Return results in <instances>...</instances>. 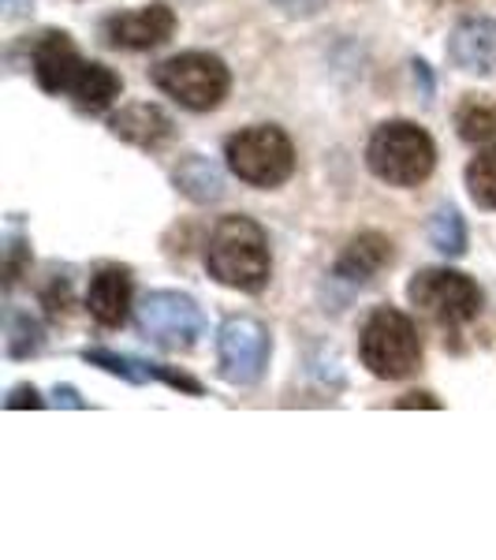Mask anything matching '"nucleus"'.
Returning a JSON list of instances; mask_svg holds the SVG:
<instances>
[{"label": "nucleus", "instance_id": "nucleus-1", "mask_svg": "<svg viewBox=\"0 0 496 560\" xmlns=\"http://www.w3.org/2000/svg\"><path fill=\"white\" fill-rule=\"evenodd\" d=\"M34 79L45 94H64L71 97L83 113H105L108 105L120 97V75L105 65L83 60V52L75 49V42L68 34H42L38 45L31 52Z\"/></svg>", "mask_w": 496, "mask_h": 560}, {"label": "nucleus", "instance_id": "nucleus-2", "mask_svg": "<svg viewBox=\"0 0 496 560\" xmlns=\"http://www.w3.org/2000/svg\"><path fill=\"white\" fill-rule=\"evenodd\" d=\"M205 269L216 284L236 292H261L273 277L269 236L255 217H224L205 247Z\"/></svg>", "mask_w": 496, "mask_h": 560}, {"label": "nucleus", "instance_id": "nucleus-3", "mask_svg": "<svg viewBox=\"0 0 496 560\" xmlns=\"http://www.w3.org/2000/svg\"><path fill=\"white\" fill-rule=\"evenodd\" d=\"M366 165L377 179H385L392 187H418L437 165V147L418 124L389 120L369 135Z\"/></svg>", "mask_w": 496, "mask_h": 560}, {"label": "nucleus", "instance_id": "nucleus-4", "mask_svg": "<svg viewBox=\"0 0 496 560\" xmlns=\"http://www.w3.org/2000/svg\"><path fill=\"white\" fill-rule=\"evenodd\" d=\"M358 355L363 366L381 382H403L422 363V340L414 322L395 306H377L363 325V340H358Z\"/></svg>", "mask_w": 496, "mask_h": 560}, {"label": "nucleus", "instance_id": "nucleus-5", "mask_svg": "<svg viewBox=\"0 0 496 560\" xmlns=\"http://www.w3.org/2000/svg\"><path fill=\"white\" fill-rule=\"evenodd\" d=\"M224 161L243 184L269 191V187H281L292 179L295 147L276 124H255V128H243L224 142Z\"/></svg>", "mask_w": 496, "mask_h": 560}, {"label": "nucleus", "instance_id": "nucleus-6", "mask_svg": "<svg viewBox=\"0 0 496 560\" xmlns=\"http://www.w3.org/2000/svg\"><path fill=\"white\" fill-rule=\"evenodd\" d=\"M153 86L161 94H168L176 105L191 108V113H210L228 97L232 90V71L216 52H179V57H168L153 68Z\"/></svg>", "mask_w": 496, "mask_h": 560}, {"label": "nucleus", "instance_id": "nucleus-7", "mask_svg": "<svg viewBox=\"0 0 496 560\" xmlns=\"http://www.w3.org/2000/svg\"><path fill=\"white\" fill-rule=\"evenodd\" d=\"M408 300L445 329H463L482 314V288L456 269H422L408 284Z\"/></svg>", "mask_w": 496, "mask_h": 560}, {"label": "nucleus", "instance_id": "nucleus-8", "mask_svg": "<svg viewBox=\"0 0 496 560\" xmlns=\"http://www.w3.org/2000/svg\"><path fill=\"white\" fill-rule=\"evenodd\" d=\"M139 332L165 351H187L205 332L198 303L184 292H150L139 303Z\"/></svg>", "mask_w": 496, "mask_h": 560}, {"label": "nucleus", "instance_id": "nucleus-9", "mask_svg": "<svg viewBox=\"0 0 496 560\" xmlns=\"http://www.w3.org/2000/svg\"><path fill=\"white\" fill-rule=\"evenodd\" d=\"M273 355L269 329L258 318H228L216 332V363L221 377L232 385H255L261 382Z\"/></svg>", "mask_w": 496, "mask_h": 560}, {"label": "nucleus", "instance_id": "nucleus-10", "mask_svg": "<svg viewBox=\"0 0 496 560\" xmlns=\"http://www.w3.org/2000/svg\"><path fill=\"white\" fill-rule=\"evenodd\" d=\"M176 34V12L168 4H146L134 8V12H120L108 15L102 23V38L113 45V49H128V52H142V49H157Z\"/></svg>", "mask_w": 496, "mask_h": 560}, {"label": "nucleus", "instance_id": "nucleus-11", "mask_svg": "<svg viewBox=\"0 0 496 560\" xmlns=\"http://www.w3.org/2000/svg\"><path fill=\"white\" fill-rule=\"evenodd\" d=\"M448 60L467 75H493L496 71V20L474 15L463 20L448 38Z\"/></svg>", "mask_w": 496, "mask_h": 560}, {"label": "nucleus", "instance_id": "nucleus-12", "mask_svg": "<svg viewBox=\"0 0 496 560\" xmlns=\"http://www.w3.org/2000/svg\"><path fill=\"white\" fill-rule=\"evenodd\" d=\"M392 258H395V250L389 236H381V232H363V236L351 240L344 247V255L336 258L332 277L347 288H363L381 273L385 266H392Z\"/></svg>", "mask_w": 496, "mask_h": 560}, {"label": "nucleus", "instance_id": "nucleus-13", "mask_svg": "<svg viewBox=\"0 0 496 560\" xmlns=\"http://www.w3.org/2000/svg\"><path fill=\"white\" fill-rule=\"evenodd\" d=\"M86 306L94 314L97 325L105 329H120L128 322L131 311V273L120 266H102L94 277H90V292H86Z\"/></svg>", "mask_w": 496, "mask_h": 560}, {"label": "nucleus", "instance_id": "nucleus-14", "mask_svg": "<svg viewBox=\"0 0 496 560\" xmlns=\"http://www.w3.org/2000/svg\"><path fill=\"white\" fill-rule=\"evenodd\" d=\"M83 359H86L90 366H102L105 374L123 377V382H134V385H142V382H165V385H173V388H184V393H191V396H202V385H198L194 377L179 374V370H173V366L142 363V359L116 355V351H108V348H86Z\"/></svg>", "mask_w": 496, "mask_h": 560}, {"label": "nucleus", "instance_id": "nucleus-15", "mask_svg": "<svg viewBox=\"0 0 496 560\" xmlns=\"http://www.w3.org/2000/svg\"><path fill=\"white\" fill-rule=\"evenodd\" d=\"M108 131L131 147L157 150L161 142L173 139V120L157 105H123L120 113L108 116Z\"/></svg>", "mask_w": 496, "mask_h": 560}, {"label": "nucleus", "instance_id": "nucleus-16", "mask_svg": "<svg viewBox=\"0 0 496 560\" xmlns=\"http://www.w3.org/2000/svg\"><path fill=\"white\" fill-rule=\"evenodd\" d=\"M176 187L187 198H194V202H216V198L224 195L221 173H216V168L205 158H198V153L184 158V165L176 168Z\"/></svg>", "mask_w": 496, "mask_h": 560}, {"label": "nucleus", "instance_id": "nucleus-17", "mask_svg": "<svg viewBox=\"0 0 496 560\" xmlns=\"http://www.w3.org/2000/svg\"><path fill=\"white\" fill-rule=\"evenodd\" d=\"M456 128L467 142H496V102L493 97H467L456 113Z\"/></svg>", "mask_w": 496, "mask_h": 560}, {"label": "nucleus", "instance_id": "nucleus-18", "mask_svg": "<svg viewBox=\"0 0 496 560\" xmlns=\"http://www.w3.org/2000/svg\"><path fill=\"white\" fill-rule=\"evenodd\" d=\"M429 243L448 258L463 255V250H467V224H463V217H459V210H452V206H440V210L433 213Z\"/></svg>", "mask_w": 496, "mask_h": 560}, {"label": "nucleus", "instance_id": "nucleus-19", "mask_svg": "<svg viewBox=\"0 0 496 560\" xmlns=\"http://www.w3.org/2000/svg\"><path fill=\"white\" fill-rule=\"evenodd\" d=\"M467 187H471V198L482 210H496V147L477 153L467 165Z\"/></svg>", "mask_w": 496, "mask_h": 560}, {"label": "nucleus", "instance_id": "nucleus-20", "mask_svg": "<svg viewBox=\"0 0 496 560\" xmlns=\"http://www.w3.org/2000/svg\"><path fill=\"white\" fill-rule=\"evenodd\" d=\"M42 348V325L31 318V314H15L12 322V337H8V355L12 359H26Z\"/></svg>", "mask_w": 496, "mask_h": 560}, {"label": "nucleus", "instance_id": "nucleus-21", "mask_svg": "<svg viewBox=\"0 0 496 560\" xmlns=\"http://www.w3.org/2000/svg\"><path fill=\"white\" fill-rule=\"evenodd\" d=\"M26 266H31V247H26V240L23 236H12L8 240V288L15 284L23 273H26Z\"/></svg>", "mask_w": 496, "mask_h": 560}, {"label": "nucleus", "instance_id": "nucleus-22", "mask_svg": "<svg viewBox=\"0 0 496 560\" xmlns=\"http://www.w3.org/2000/svg\"><path fill=\"white\" fill-rule=\"evenodd\" d=\"M4 408H8V411H20V408H42L38 388H34V385H20V388H12V396H8V400H4Z\"/></svg>", "mask_w": 496, "mask_h": 560}, {"label": "nucleus", "instance_id": "nucleus-23", "mask_svg": "<svg viewBox=\"0 0 496 560\" xmlns=\"http://www.w3.org/2000/svg\"><path fill=\"white\" fill-rule=\"evenodd\" d=\"M395 408H440L429 393H411L408 400H395Z\"/></svg>", "mask_w": 496, "mask_h": 560}, {"label": "nucleus", "instance_id": "nucleus-24", "mask_svg": "<svg viewBox=\"0 0 496 560\" xmlns=\"http://www.w3.org/2000/svg\"><path fill=\"white\" fill-rule=\"evenodd\" d=\"M57 404H68V408H86V400H79V393L71 385L57 388Z\"/></svg>", "mask_w": 496, "mask_h": 560}]
</instances>
